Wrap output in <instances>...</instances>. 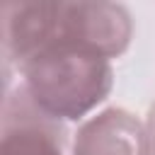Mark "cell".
I'll use <instances>...</instances> for the list:
<instances>
[{"label": "cell", "instance_id": "cell-1", "mask_svg": "<svg viewBox=\"0 0 155 155\" xmlns=\"http://www.w3.org/2000/svg\"><path fill=\"white\" fill-rule=\"evenodd\" d=\"M133 39L131 12L119 2H2L5 70L51 44H70L104 58L126 53Z\"/></svg>", "mask_w": 155, "mask_h": 155}, {"label": "cell", "instance_id": "cell-2", "mask_svg": "<svg viewBox=\"0 0 155 155\" xmlns=\"http://www.w3.org/2000/svg\"><path fill=\"white\" fill-rule=\"evenodd\" d=\"M15 70L34 107L63 124L97 114L114 87L111 61L70 44L44 46Z\"/></svg>", "mask_w": 155, "mask_h": 155}, {"label": "cell", "instance_id": "cell-3", "mask_svg": "<svg viewBox=\"0 0 155 155\" xmlns=\"http://www.w3.org/2000/svg\"><path fill=\"white\" fill-rule=\"evenodd\" d=\"M70 145L65 124L36 109L19 85L5 92L2 155H73Z\"/></svg>", "mask_w": 155, "mask_h": 155}, {"label": "cell", "instance_id": "cell-4", "mask_svg": "<svg viewBox=\"0 0 155 155\" xmlns=\"http://www.w3.org/2000/svg\"><path fill=\"white\" fill-rule=\"evenodd\" d=\"M73 155H148L145 124L124 107H107L73 133Z\"/></svg>", "mask_w": 155, "mask_h": 155}, {"label": "cell", "instance_id": "cell-5", "mask_svg": "<svg viewBox=\"0 0 155 155\" xmlns=\"http://www.w3.org/2000/svg\"><path fill=\"white\" fill-rule=\"evenodd\" d=\"M145 145H148V155H155V102L150 104L148 109V116H145Z\"/></svg>", "mask_w": 155, "mask_h": 155}]
</instances>
